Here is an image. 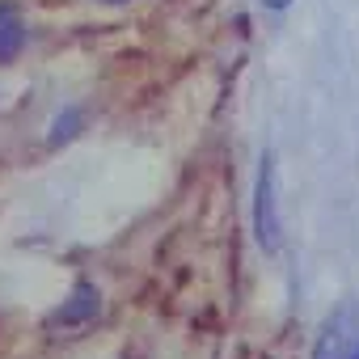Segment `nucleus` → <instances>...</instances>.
<instances>
[{"instance_id":"nucleus-1","label":"nucleus","mask_w":359,"mask_h":359,"mask_svg":"<svg viewBox=\"0 0 359 359\" xmlns=\"http://www.w3.org/2000/svg\"><path fill=\"white\" fill-rule=\"evenodd\" d=\"M254 233H258V245L262 250H279V241H283L275 156H262V169H258V187H254Z\"/></svg>"},{"instance_id":"nucleus-2","label":"nucleus","mask_w":359,"mask_h":359,"mask_svg":"<svg viewBox=\"0 0 359 359\" xmlns=\"http://www.w3.org/2000/svg\"><path fill=\"white\" fill-rule=\"evenodd\" d=\"M359 342V309L355 304H342L317 334V346H313V359H351Z\"/></svg>"},{"instance_id":"nucleus-3","label":"nucleus","mask_w":359,"mask_h":359,"mask_svg":"<svg viewBox=\"0 0 359 359\" xmlns=\"http://www.w3.org/2000/svg\"><path fill=\"white\" fill-rule=\"evenodd\" d=\"M97 309H102V292H97L93 283H76L72 296L47 317V330H76V325H89V321L97 317Z\"/></svg>"},{"instance_id":"nucleus-4","label":"nucleus","mask_w":359,"mask_h":359,"mask_svg":"<svg viewBox=\"0 0 359 359\" xmlns=\"http://www.w3.org/2000/svg\"><path fill=\"white\" fill-rule=\"evenodd\" d=\"M26 47V22L13 5H0V64L18 60Z\"/></svg>"},{"instance_id":"nucleus-5","label":"nucleus","mask_w":359,"mask_h":359,"mask_svg":"<svg viewBox=\"0 0 359 359\" xmlns=\"http://www.w3.org/2000/svg\"><path fill=\"white\" fill-rule=\"evenodd\" d=\"M81 123H85V110H81V106H68L64 114L51 118V127H47V144H64V140H72V135L81 131Z\"/></svg>"},{"instance_id":"nucleus-6","label":"nucleus","mask_w":359,"mask_h":359,"mask_svg":"<svg viewBox=\"0 0 359 359\" xmlns=\"http://www.w3.org/2000/svg\"><path fill=\"white\" fill-rule=\"evenodd\" d=\"M262 5H266V9H287L292 0H262Z\"/></svg>"},{"instance_id":"nucleus-7","label":"nucleus","mask_w":359,"mask_h":359,"mask_svg":"<svg viewBox=\"0 0 359 359\" xmlns=\"http://www.w3.org/2000/svg\"><path fill=\"white\" fill-rule=\"evenodd\" d=\"M351 359H359V342H355V351H351Z\"/></svg>"},{"instance_id":"nucleus-8","label":"nucleus","mask_w":359,"mask_h":359,"mask_svg":"<svg viewBox=\"0 0 359 359\" xmlns=\"http://www.w3.org/2000/svg\"><path fill=\"white\" fill-rule=\"evenodd\" d=\"M106 5H127V0H106Z\"/></svg>"}]
</instances>
